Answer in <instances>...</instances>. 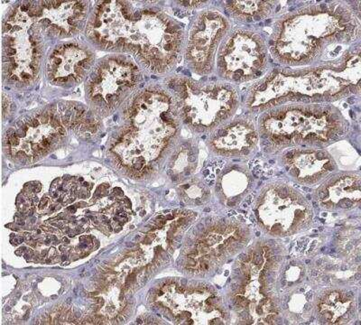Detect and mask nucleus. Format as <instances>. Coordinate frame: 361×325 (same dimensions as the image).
Masks as SVG:
<instances>
[{"label":"nucleus","instance_id":"nucleus-1","mask_svg":"<svg viewBox=\"0 0 361 325\" xmlns=\"http://www.w3.org/2000/svg\"><path fill=\"white\" fill-rule=\"evenodd\" d=\"M360 8L347 1L302 6L279 16L267 40L270 56L283 67H304L326 62V56L359 44Z\"/></svg>","mask_w":361,"mask_h":325},{"label":"nucleus","instance_id":"nucleus-2","mask_svg":"<svg viewBox=\"0 0 361 325\" xmlns=\"http://www.w3.org/2000/svg\"><path fill=\"white\" fill-rule=\"evenodd\" d=\"M360 44L335 59L314 66H279L254 82L243 98L248 114L291 103H328L360 96Z\"/></svg>","mask_w":361,"mask_h":325},{"label":"nucleus","instance_id":"nucleus-3","mask_svg":"<svg viewBox=\"0 0 361 325\" xmlns=\"http://www.w3.org/2000/svg\"><path fill=\"white\" fill-rule=\"evenodd\" d=\"M267 153L295 147L325 149L343 140L350 123L340 109L328 103H291L267 109L257 122Z\"/></svg>","mask_w":361,"mask_h":325},{"label":"nucleus","instance_id":"nucleus-4","mask_svg":"<svg viewBox=\"0 0 361 325\" xmlns=\"http://www.w3.org/2000/svg\"><path fill=\"white\" fill-rule=\"evenodd\" d=\"M231 284V302L245 324H272L279 317V257L266 243H259L241 256Z\"/></svg>","mask_w":361,"mask_h":325},{"label":"nucleus","instance_id":"nucleus-5","mask_svg":"<svg viewBox=\"0 0 361 325\" xmlns=\"http://www.w3.org/2000/svg\"><path fill=\"white\" fill-rule=\"evenodd\" d=\"M177 111L183 122L199 133L214 131L234 117L243 103L238 87L224 80L196 82L185 77L170 79Z\"/></svg>","mask_w":361,"mask_h":325},{"label":"nucleus","instance_id":"nucleus-6","mask_svg":"<svg viewBox=\"0 0 361 325\" xmlns=\"http://www.w3.org/2000/svg\"><path fill=\"white\" fill-rule=\"evenodd\" d=\"M267 41L253 28L236 27L222 41L216 56L218 80L237 86L256 82L269 70Z\"/></svg>","mask_w":361,"mask_h":325},{"label":"nucleus","instance_id":"nucleus-7","mask_svg":"<svg viewBox=\"0 0 361 325\" xmlns=\"http://www.w3.org/2000/svg\"><path fill=\"white\" fill-rule=\"evenodd\" d=\"M259 226L270 236H292L310 227L311 202L298 189L282 181L267 183L255 202Z\"/></svg>","mask_w":361,"mask_h":325},{"label":"nucleus","instance_id":"nucleus-8","mask_svg":"<svg viewBox=\"0 0 361 325\" xmlns=\"http://www.w3.org/2000/svg\"><path fill=\"white\" fill-rule=\"evenodd\" d=\"M207 228L200 223V238L195 241L187 240V245L195 246L186 252V259L180 260L191 274L208 272L237 255L250 240V231L238 221L220 219L207 221Z\"/></svg>","mask_w":361,"mask_h":325},{"label":"nucleus","instance_id":"nucleus-9","mask_svg":"<svg viewBox=\"0 0 361 325\" xmlns=\"http://www.w3.org/2000/svg\"><path fill=\"white\" fill-rule=\"evenodd\" d=\"M232 28L231 19L217 8L200 13L190 29L185 49L186 63L193 72L201 75L215 72L219 48Z\"/></svg>","mask_w":361,"mask_h":325},{"label":"nucleus","instance_id":"nucleus-10","mask_svg":"<svg viewBox=\"0 0 361 325\" xmlns=\"http://www.w3.org/2000/svg\"><path fill=\"white\" fill-rule=\"evenodd\" d=\"M259 142L257 125L250 116H240L212 131L209 149L226 159H243L253 154Z\"/></svg>","mask_w":361,"mask_h":325},{"label":"nucleus","instance_id":"nucleus-11","mask_svg":"<svg viewBox=\"0 0 361 325\" xmlns=\"http://www.w3.org/2000/svg\"><path fill=\"white\" fill-rule=\"evenodd\" d=\"M281 163L293 181L305 186L320 185L338 169L336 162L327 150L314 147L283 151Z\"/></svg>","mask_w":361,"mask_h":325},{"label":"nucleus","instance_id":"nucleus-12","mask_svg":"<svg viewBox=\"0 0 361 325\" xmlns=\"http://www.w3.org/2000/svg\"><path fill=\"white\" fill-rule=\"evenodd\" d=\"M316 204L330 211L360 207L361 176L357 172H335L322 181L312 194Z\"/></svg>","mask_w":361,"mask_h":325},{"label":"nucleus","instance_id":"nucleus-13","mask_svg":"<svg viewBox=\"0 0 361 325\" xmlns=\"http://www.w3.org/2000/svg\"><path fill=\"white\" fill-rule=\"evenodd\" d=\"M357 302L351 293L343 289H328L315 301V313L324 324H345L355 317Z\"/></svg>","mask_w":361,"mask_h":325},{"label":"nucleus","instance_id":"nucleus-14","mask_svg":"<svg viewBox=\"0 0 361 325\" xmlns=\"http://www.w3.org/2000/svg\"><path fill=\"white\" fill-rule=\"evenodd\" d=\"M252 176L246 166H227L219 176L216 192L224 204L235 207L252 189Z\"/></svg>","mask_w":361,"mask_h":325},{"label":"nucleus","instance_id":"nucleus-15","mask_svg":"<svg viewBox=\"0 0 361 325\" xmlns=\"http://www.w3.org/2000/svg\"><path fill=\"white\" fill-rule=\"evenodd\" d=\"M276 1H227L222 2L224 14L228 18L243 24L265 20L274 14Z\"/></svg>","mask_w":361,"mask_h":325},{"label":"nucleus","instance_id":"nucleus-16","mask_svg":"<svg viewBox=\"0 0 361 325\" xmlns=\"http://www.w3.org/2000/svg\"><path fill=\"white\" fill-rule=\"evenodd\" d=\"M57 132L58 134L62 135V136H63V135H66V128L62 127V125H60V127L57 128Z\"/></svg>","mask_w":361,"mask_h":325},{"label":"nucleus","instance_id":"nucleus-17","mask_svg":"<svg viewBox=\"0 0 361 325\" xmlns=\"http://www.w3.org/2000/svg\"><path fill=\"white\" fill-rule=\"evenodd\" d=\"M47 202H48V198L43 199V200L41 201L40 208L43 209L44 207V206L47 204Z\"/></svg>","mask_w":361,"mask_h":325},{"label":"nucleus","instance_id":"nucleus-18","mask_svg":"<svg viewBox=\"0 0 361 325\" xmlns=\"http://www.w3.org/2000/svg\"><path fill=\"white\" fill-rule=\"evenodd\" d=\"M29 315H30V312L27 311V314H25V315L24 317V320H27Z\"/></svg>","mask_w":361,"mask_h":325},{"label":"nucleus","instance_id":"nucleus-19","mask_svg":"<svg viewBox=\"0 0 361 325\" xmlns=\"http://www.w3.org/2000/svg\"><path fill=\"white\" fill-rule=\"evenodd\" d=\"M15 254L17 256H21L22 255V250H20L16 251Z\"/></svg>","mask_w":361,"mask_h":325},{"label":"nucleus","instance_id":"nucleus-20","mask_svg":"<svg viewBox=\"0 0 361 325\" xmlns=\"http://www.w3.org/2000/svg\"><path fill=\"white\" fill-rule=\"evenodd\" d=\"M79 317H80V313H76L75 314H74V318H76V319H78Z\"/></svg>","mask_w":361,"mask_h":325},{"label":"nucleus","instance_id":"nucleus-21","mask_svg":"<svg viewBox=\"0 0 361 325\" xmlns=\"http://www.w3.org/2000/svg\"><path fill=\"white\" fill-rule=\"evenodd\" d=\"M137 323L138 324H143V321H142V320L140 319H140H137Z\"/></svg>","mask_w":361,"mask_h":325},{"label":"nucleus","instance_id":"nucleus-22","mask_svg":"<svg viewBox=\"0 0 361 325\" xmlns=\"http://www.w3.org/2000/svg\"><path fill=\"white\" fill-rule=\"evenodd\" d=\"M71 302H72V298H68V299H67V301H66L67 304H69V305H70V304H71Z\"/></svg>","mask_w":361,"mask_h":325},{"label":"nucleus","instance_id":"nucleus-23","mask_svg":"<svg viewBox=\"0 0 361 325\" xmlns=\"http://www.w3.org/2000/svg\"><path fill=\"white\" fill-rule=\"evenodd\" d=\"M42 230L48 231H49V228H47V227H42Z\"/></svg>","mask_w":361,"mask_h":325},{"label":"nucleus","instance_id":"nucleus-24","mask_svg":"<svg viewBox=\"0 0 361 325\" xmlns=\"http://www.w3.org/2000/svg\"><path fill=\"white\" fill-rule=\"evenodd\" d=\"M85 239H86V237H80V241L85 240Z\"/></svg>","mask_w":361,"mask_h":325},{"label":"nucleus","instance_id":"nucleus-25","mask_svg":"<svg viewBox=\"0 0 361 325\" xmlns=\"http://www.w3.org/2000/svg\"><path fill=\"white\" fill-rule=\"evenodd\" d=\"M63 241H64V243H69V240H68V239H66V238H64Z\"/></svg>","mask_w":361,"mask_h":325},{"label":"nucleus","instance_id":"nucleus-26","mask_svg":"<svg viewBox=\"0 0 361 325\" xmlns=\"http://www.w3.org/2000/svg\"><path fill=\"white\" fill-rule=\"evenodd\" d=\"M57 298V295H51V299H56Z\"/></svg>","mask_w":361,"mask_h":325},{"label":"nucleus","instance_id":"nucleus-27","mask_svg":"<svg viewBox=\"0 0 361 325\" xmlns=\"http://www.w3.org/2000/svg\"><path fill=\"white\" fill-rule=\"evenodd\" d=\"M63 290H64V289H63V288L61 289V290H60V294H62V293L63 292Z\"/></svg>","mask_w":361,"mask_h":325},{"label":"nucleus","instance_id":"nucleus-28","mask_svg":"<svg viewBox=\"0 0 361 325\" xmlns=\"http://www.w3.org/2000/svg\"><path fill=\"white\" fill-rule=\"evenodd\" d=\"M51 262V260L50 259H47V263H50Z\"/></svg>","mask_w":361,"mask_h":325}]
</instances>
